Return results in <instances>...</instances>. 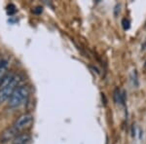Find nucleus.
Masks as SVG:
<instances>
[{"mask_svg": "<svg viewBox=\"0 0 146 144\" xmlns=\"http://www.w3.org/2000/svg\"><path fill=\"white\" fill-rule=\"evenodd\" d=\"M33 119H34L33 115L30 114V113H25V114L21 115L20 117L17 118V120L15 121L13 126L15 127L19 131H23V129L29 127L30 125L32 124V122H33Z\"/></svg>", "mask_w": 146, "mask_h": 144, "instance_id": "7ed1b4c3", "label": "nucleus"}, {"mask_svg": "<svg viewBox=\"0 0 146 144\" xmlns=\"http://www.w3.org/2000/svg\"><path fill=\"white\" fill-rule=\"evenodd\" d=\"M33 12L35 14H40L42 13V7H36V8L34 9Z\"/></svg>", "mask_w": 146, "mask_h": 144, "instance_id": "6e6552de", "label": "nucleus"}, {"mask_svg": "<svg viewBox=\"0 0 146 144\" xmlns=\"http://www.w3.org/2000/svg\"><path fill=\"white\" fill-rule=\"evenodd\" d=\"M14 76H15V74H14V73L7 72L6 74L4 75V77L2 78V81H1V83H0V90L8 86V85L12 82V80H13Z\"/></svg>", "mask_w": 146, "mask_h": 144, "instance_id": "423d86ee", "label": "nucleus"}, {"mask_svg": "<svg viewBox=\"0 0 146 144\" xmlns=\"http://www.w3.org/2000/svg\"><path fill=\"white\" fill-rule=\"evenodd\" d=\"M122 25H123V27L125 30L129 29V28L131 27V23H129V21L127 20V19H124V20L122 21Z\"/></svg>", "mask_w": 146, "mask_h": 144, "instance_id": "0eeeda50", "label": "nucleus"}, {"mask_svg": "<svg viewBox=\"0 0 146 144\" xmlns=\"http://www.w3.org/2000/svg\"><path fill=\"white\" fill-rule=\"evenodd\" d=\"M20 81H21V77L19 76V75L15 74V76H14L11 83L9 84L7 87H5V88L0 90V104H1V103L6 102V101H8L12 93L14 92V90L17 88V87H19Z\"/></svg>", "mask_w": 146, "mask_h": 144, "instance_id": "f03ea898", "label": "nucleus"}, {"mask_svg": "<svg viewBox=\"0 0 146 144\" xmlns=\"http://www.w3.org/2000/svg\"><path fill=\"white\" fill-rule=\"evenodd\" d=\"M28 94H29V91L27 86H19L17 87L14 92L12 93L10 98L8 100V106L10 108H18L27 100Z\"/></svg>", "mask_w": 146, "mask_h": 144, "instance_id": "f257e3e1", "label": "nucleus"}, {"mask_svg": "<svg viewBox=\"0 0 146 144\" xmlns=\"http://www.w3.org/2000/svg\"><path fill=\"white\" fill-rule=\"evenodd\" d=\"M19 133H20V131H19L14 126L6 127V129H4V131H2L1 133H0V143L5 144V143L10 142V141H13Z\"/></svg>", "mask_w": 146, "mask_h": 144, "instance_id": "20e7f679", "label": "nucleus"}, {"mask_svg": "<svg viewBox=\"0 0 146 144\" xmlns=\"http://www.w3.org/2000/svg\"><path fill=\"white\" fill-rule=\"evenodd\" d=\"M31 140V136L28 133H21L18 134L12 142L13 144H28Z\"/></svg>", "mask_w": 146, "mask_h": 144, "instance_id": "39448f33", "label": "nucleus"}]
</instances>
